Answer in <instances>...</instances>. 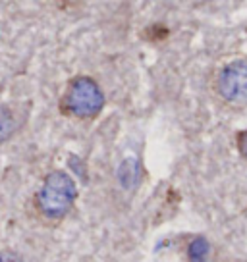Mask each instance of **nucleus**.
<instances>
[{"label":"nucleus","instance_id":"1","mask_svg":"<svg viewBox=\"0 0 247 262\" xmlns=\"http://www.w3.org/2000/svg\"><path fill=\"white\" fill-rule=\"evenodd\" d=\"M77 199L75 181L62 170H54L45 176L41 187L37 189L33 206L37 214L45 220L56 222L66 218L74 208Z\"/></svg>","mask_w":247,"mask_h":262},{"label":"nucleus","instance_id":"2","mask_svg":"<svg viewBox=\"0 0 247 262\" xmlns=\"http://www.w3.org/2000/svg\"><path fill=\"white\" fill-rule=\"evenodd\" d=\"M105 106V93L89 75L72 77L60 98V112L77 120H93Z\"/></svg>","mask_w":247,"mask_h":262},{"label":"nucleus","instance_id":"3","mask_svg":"<svg viewBox=\"0 0 247 262\" xmlns=\"http://www.w3.org/2000/svg\"><path fill=\"white\" fill-rule=\"evenodd\" d=\"M218 95L234 104L247 102V64L245 62H232L218 74L216 79Z\"/></svg>","mask_w":247,"mask_h":262},{"label":"nucleus","instance_id":"4","mask_svg":"<svg viewBox=\"0 0 247 262\" xmlns=\"http://www.w3.org/2000/svg\"><path fill=\"white\" fill-rule=\"evenodd\" d=\"M17 129V118L8 104H0V143L8 141Z\"/></svg>","mask_w":247,"mask_h":262},{"label":"nucleus","instance_id":"5","mask_svg":"<svg viewBox=\"0 0 247 262\" xmlns=\"http://www.w3.org/2000/svg\"><path fill=\"white\" fill-rule=\"evenodd\" d=\"M188 254H190L191 262H205L207 254H209V245H207L203 239H195V241L190 243Z\"/></svg>","mask_w":247,"mask_h":262},{"label":"nucleus","instance_id":"6","mask_svg":"<svg viewBox=\"0 0 247 262\" xmlns=\"http://www.w3.org/2000/svg\"><path fill=\"white\" fill-rule=\"evenodd\" d=\"M0 262H24V258L14 251H0Z\"/></svg>","mask_w":247,"mask_h":262},{"label":"nucleus","instance_id":"7","mask_svg":"<svg viewBox=\"0 0 247 262\" xmlns=\"http://www.w3.org/2000/svg\"><path fill=\"white\" fill-rule=\"evenodd\" d=\"M238 148H239V152H241V156L247 160V129L241 131L238 135Z\"/></svg>","mask_w":247,"mask_h":262}]
</instances>
